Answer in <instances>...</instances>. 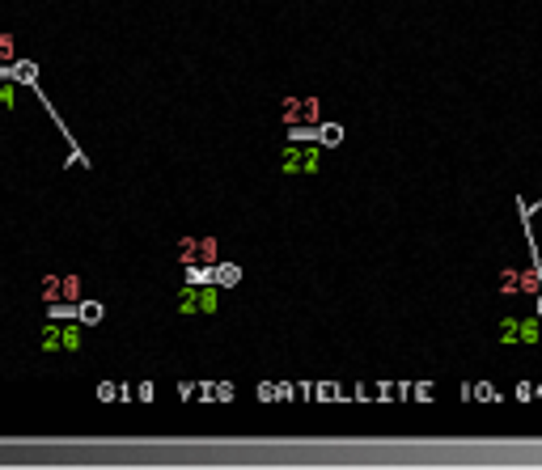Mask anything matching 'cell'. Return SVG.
Returning <instances> with one entry per match:
<instances>
[{
	"label": "cell",
	"instance_id": "1",
	"mask_svg": "<svg viewBox=\"0 0 542 470\" xmlns=\"http://www.w3.org/2000/svg\"><path fill=\"white\" fill-rule=\"evenodd\" d=\"M38 347L47 356H72L81 352V322H47L38 335Z\"/></svg>",
	"mask_w": 542,
	"mask_h": 470
},
{
	"label": "cell",
	"instance_id": "2",
	"mask_svg": "<svg viewBox=\"0 0 542 470\" xmlns=\"http://www.w3.org/2000/svg\"><path fill=\"white\" fill-rule=\"evenodd\" d=\"M178 313H216V305H221V292H216V284H187L178 288Z\"/></svg>",
	"mask_w": 542,
	"mask_h": 470
},
{
	"label": "cell",
	"instance_id": "3",
	"mask_svg": "<svg viewBox=\"0 0 542 470\" xmlns=\"http://www.w3.org/2000/svg\"><path fill=\"white\" fill-rule=\"evenodd\" d=\"M280 170L284 174H318L322 170V148L318 144H297L293 140V148H284V157H280Z\"/></svg>",
	"mask_w": 542,
	"mask_h": 470
},
{
	"label": "cell",
	"instance_id": "4",
	"mask_svg": "<svg viewBox=\"0 0 542 470\" xmlns=\"http://www.w3.org/2000/svg\"><path fill=\"white\" fill-rule=\"evenodd\" d=\"M42 301L47 305H72V301H81V276H47L42 280Z\"/></svg>",
	"mask_w": 542,
	"mask_h": 470
},
{
	"label": "cell",
	"instance_id": "5",
	"mask_svg": "<svg viewBox=\"0 0 542 470\" xmlns=\"http://www.w3.org/2000/svg\"><path fill=\"white\" fill-rule=\"evenodd\" d=\"M500 339H504V343H538V322H529V318H509V322H500Z\"/></svg>",
	"mask_w": 542,
	"mask_h": 470
},
{
	"label": "cell",
	"instance_id": "6",
	"mask_svg": "<svg viewBox=\"0 0 542 470\" xmlns=\"http://www.w3.org/2000/svg\"><path fill=\"white\" fill-rule=\"evenodd\" d=\"M178 250H183V263H199V258H212L216 242H191V237H187Z\"/></svg>",
	"mask_w": 542,
	"mask_h": 470
},
{
	"label": "cell",
	"instance_id": "7",
	"mask_svg": "<svg viewBox=\"0 0 542 470\" xmlns=\"http://www.w3.org/2000/svg\"><path fill=\"white\" fill-rule=\"evenodd\" d=\"M102 313H106V309H102L98 301H81V305H77V318H81L85 327H98V322H102Z\"/></svg>",
	"mask_w": 542,
	"mask_h": 470
},
{
	"label": "cell",
	"instance_id": "8",
	"mask_svg": "<svg viewBox=\"0 0 542 470\" xmlns=\"http://www.w3.org/2000/svg\"><path fill=\"white\" fill-rule=\"evenodd\" d=\"M238 280H242V267H233V263L216 267V288H229V284H238Z\"/></svg>",
	"mask_w": 542,
	"mask_h": 470
},
{
	"label": "cell",
	"instance_id": "9",
	"mask_svg": "<svg viewBox=\"0 0 542 470\" xmlns=\"http://www.w3.org/2000/svg\"><path fill=\"white\" fill-rule=\"evenodd\" d=\"M13 107H17V85H9L0 77V111H13Z\"/></svg>",
	"mask_w": 542,
	"mask_h": 470
},
{
	"label": "cell",
	"instance_id": "10",
	"mask_svg": "<svg viewBox=\"0 0 542 470\" xmlns=\"http://www.w3.org/2000/svg\"><path fill=\"white\" fill-rule=\"evenodd\" d=\"M318 140L331 148V144H339V140H343V127H339V123H322V127H318Z\"/></svg>",
	"mask_w": 542,
	"mask_h": 470
},
{
	"label": "cell",
	"instance_id": "11",
	"mask_svg": "<svg viewBox=\"0 0 542 470\" xmlns=\"http://www.w3.org/2000/svg\"><path fill=\"white\" fill-rule=\"evenodd\" d=\"M5 60H17V38L13 34H0V64Z\"/></svg>",
	"mask_w": 542,
	"mask_h": 470
},
{
	"label": "cell",
	"instance_id": "12",
	"mask_svg": "<svg viewBox=\"0 0 542 470\" xmlns=\"http://www.w3.org/2000/svg\"><path fill=\"white\" fill-rule=\"evenodd\" d=\"M470 390H474V398H483V402H500V394L487 386V382H479V386H470Z\"/></svg>",
	"mask_w": 542,
	"mask_h": 470
},
{
	"label": "cell",
	"instance_id": "13",
	"mask_svg": "<svg viewBox=\"0 0 542 470\" xmlns=\"http://www.w3.org/2000/svg\"><path fill=\"white\" fill-rule=\"evenodd\" d=\"M13 77H17V81H34V77H38V68H34V64H17V68H13Z\"/></svg>",
	"mask_w": 542,
	"mask_h": 470
},
{
	"label": "cell",
	"instance_id": "14",
	"mask_svg": "<svg viewBox=\"0 0 542 470\" xmlns=\"http://www.w3.org/2000/svg\"><path fill=\"white\" fill-rule=\"evenodd\" d=\"M115 394H119V386H111V382H102V386H98V398H102V402H111Z\"/></svg>",
	"mask_w": 542,
	"mask_h": 470
},
{
	"label": "cell",
	"instance_id": "15",
	"mask_svg": "<svg viewBox=\"0 0 542 470\" xmlns=\"http://www.w3.org/2000/svg\"><path fill=\"white\" fill-rule=\"evenodd\" d=\"M212 390H216V398H221V402H229V398H233V386H225V382H221V386H212Z\"/></svg>",
	"mask_w": 542,
	"mask_h": 470
},
{
	"label": "cell",
	"instance_id": "16",
	"mask_svg": "<svg viewBox=\"0 0 542 470\" xmlns=\"http://www.w3.org/2000/svg\"><path fill=\"white\" fill-rule=\"evenodd\" d=\"M538 318H542V292H538Z\"/></svg>",
	"mask_w": 542,
	"mask_h": 470
},
{
	"label": "cell",
	"instance_id": "17",
	"mask_svg": "<svg viewBox=\"0 0 542 470\" xmlns=\"http://www.w3.org/2000/svg\"><path fill=\"white\" fill-rule=\"evenodd\" d=\"M538 398H542V386H538Z\"/></svg>",
	"mask_w": 542,
	"mask_h": 470
}]
</instances>
